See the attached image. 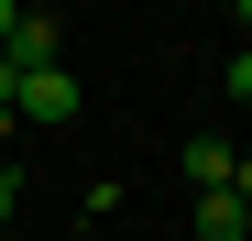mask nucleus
<instances>
[{
	"instance_id": "obj_6",
	"label": "nucleus",
	"mask_w": 252,
	"mask_h": 241,
	"mask_svg": "<svg viewBox=\"0 0 252 241\" xmlns=\"http://www.w3.org/2000/svg\"><path fill=\"white\" fill-rule=\"evenodd\" d=\"M11 209H22V176H11V165H0V230H11Z\"/></svg>"
},
{
	"instance_id": "obj_5",
	"label": "nucleus",
	"mask_w": 252,
	"mask_h": 241,
	"mask_svg": "<svg viewBox=\"0 0 252 241\" xmlns=\"http://www.w3.org/2000/svg\"><path fill=\"white\" fill-rule=\"evenodd\" d=\"M220 88H230V99H241V110H252V44H241V55H230V77H220Z\"/></svg>"
},
{
	"instance_id": "obj_3",
	"label": "nucleus",
	"mask_w": 252,
	"mask_h": 241,
	"mask_svg": "<svg viewBox=\"0 0 252 241\" xmlns=\"http://www.w3.org/2000/svg\"><path fill=\"white\" fill-rule=\"evenodd\" d=\"M176 165H187V186L208 197V186H230V165H241V143H220V132H187V153H176Z\"/></svg>"
},
{
	"instance_id": "obj_4",
	"label": "nucleus",
	"mask_w": 252,
	"mask_h": 241,
	"mask_svg": "<svg viewBox=\"0 0 252 241\" xmlns=\"http://www.w3.org/2000/svg\"><path fill=\"white\" fill-rule=\"evenodd\" d=\"M197 241H252V209H241L230 186H208V197H197Z\"/></svg>"
},
{
	"instance_id": "obj_8",
	"label": "nucleus",
	"mask_w": 252,
	"mask_h": 241,
	"mask_svg": "<svg viewBox=\"0 0 252 241\" xmlns=\"http://www.w3.org/2000/svg\"><path fill=\"white\" fill-rule=\"evenodd\" d=\"M11 22H22V11H11V0H0V44H11Z\"/></svg>"
},
{
	"instance_id": "obj_2",
	"label": "nucleus",
	"mask_w": 252,
	"mask_h": 241,
	"mask_svg": "<svg viewBox=\"0 0 252 241\" xmlns=\"http://www.w3.org/2000/svg\"><path fill=\"white\" fill-rule=\"evenodd\" d=\"M77 110H88V99H77L66 66H33L22 88H11V120H77Z\"/></svg>"
},
{
	"instance_id": "obj_7",
	"label": "nucleus",
	"mask_w": 252,
	"mask_h": 241,
	"mask_svg": "<svg viewBox=\"0 0 252 241\" xmlns=\"http://www.w3.org/2000/svg\"><path fill=\"white\" fill-rule=\"evenodd\" d=\"M11 88H22V77H11V66H0V120H11Z\"/></svg>"
},
{
	"instance_id": "obj_9",
	"label": "nucleus",
	"mask_w": 252,
	"mask_h": 241,
	"mask_svg": "<svg viewBox=\"0 0 252 241\" xmlns=\"http://www.w3.org/2000/svg\"><path fill=\"white\" fill-rule=\"evenodd\" d=\"M0 241H22V230H0Z\"/></svg>"
},
{
	"instance_id": "obj_1",
	"label": "nucleus",
	"mask_w": 252,
	"mask_h": 241,
	"mask_svg": "<svg viewBox=\"0 0 252 241\" xmlns=\"http://www.w3.org/2000/svg\"><path fill=\"white\" fill-rule=\"evenodd\" d=\"M0 66H11V77L66 66V22H55V11H22V22H11V44H0Z\"/></svg>"
}]
</instances>
